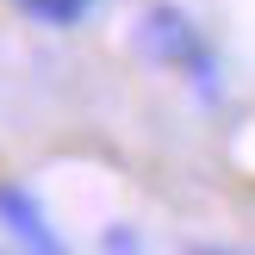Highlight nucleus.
Segmentation results:
<instances>
[{"instance_id": "obj_6", "label": "nucleus", "mask_w": 255, "mask_h": 255, "mask_svg": "<svg viewBox=\"0 0 255 255\" xmlns=\"http://www.w3.org/2000/svg\"><path fill=\"white\" fill-rule=\"evenodd\" d=\"M0 255H25V249H0Z\"/></svg>"}, {"instance_id": "obj_1", "label": "nucleus", "mask_w": 255, "mask_h": 255, "mask_svg": "<svg viewBox=\"0 0 255 255\" xmlns=\"http://www.w3.org/2000/svg\"><path fill=\"white\" fill-rule=\"evenodd\" d=\"M137 50L162 69H181L206 100H218V56H212V44L199 37V25L181 6H149L137 19Z\"/></svg>"}, {"instance_id": "obj_5", "label": "nucleus", "mask_w": 255, "mask_h": 255, "mask_svg": "<svg viewBox=\"0 0 255 255\" xmlns=\"http://www.w3.org/2000/svg\"><path fill=\"white\" fill-rule=\"evenodd\" d=\"M193 255H255V249H193Z\"/></svg>"}, {"instance_id": "obj_3", "label": "nucleus", "mask_w": 255, "mask_h": 255, "mask_svg": "<svg viewBox=\"0 0 255 255\" xmlns=\"http://www.w3.org/2000/svg\"><path fill=\"white\" fill-rule=\"evenodd\" d=\"M25 6V19H37V25H81L87 12H94V0H19Z\"/></svg>"}, {"instance_id": "obj_2", "label": "nucleus", "mask_w": 255, "mask_h": 255, "mask_svg": "<svg viewBox=\"0 0 255 255\" xmlns=\"http://www.w3.org/2000/svg\"><path fill=\"white\" fill-rule=\"evenodd\" d=\"M0 231L25 255H69V243L56 237V224L44 218V206H37L25 187H12V181H0Z\"/></svg>"}, {"instance_id": "obj_4", "label": "nucleus", "mask_w": 255, "mask_h": 255, "mask_svg": "<svg viewBox=\"0 0 255 255\" xmlns=\"http://www.w3.org/2000/svg\"><path fill=\"white\" fill-rule=\"evenodd\" d=\"M100 249H106V255H137L143 243H137V231H106V237H100Z\"/></svg>"}]
</instances>
